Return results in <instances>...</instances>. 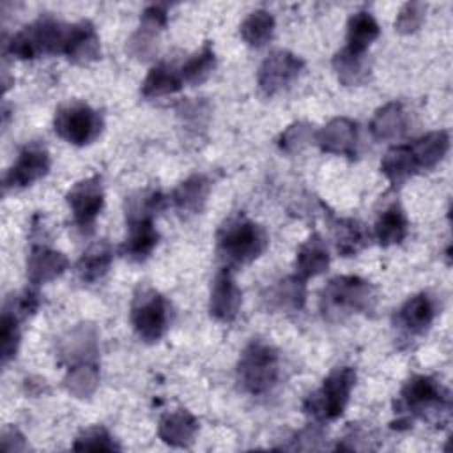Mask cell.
<instances>
[{
	"mask_svg": "<svg viewBox=\"0 0 453 453\" xmlns=\"http://www.w3.org/2000/svg\"><path fill=\"white\" fill-rule=\"evenodd\" d=\"M451 409L449 391L430 375H414L400 389L396 402L398 419L391 423L393 428H411L414 419L430 423H442L448 419Z\"/></svg>",
	"mask_w": 453,
	"mask_h": 453,
	"instance_id": "cell-1",
	"label": "cell"
},
{
	"mask_svg": "<svg viewBox=\"0 0 453 453\" xmlns=\"http://www.w3.org/2000/svg\"><path fill=\"white\" fill-rule=\"evenodd\" d=\"M267 244L265 228L244 214L226 218L216 234V251L226 269L251 264L265 251Z\"/></svg>",
	"mask_w": 453,
	"mask_h": 453,
	"instance_id": "cell-2",
	"label": "cell"
},
{
	"mask_svg": "<svg viewBox=\"0 0 453 453\" xmlns=\"http://www.w3.org/2000/svg\"><path fill=\"white\" fill-rule=\"evenodd\" d=\"M165 207V196L159 191H143L129 198L126 209L127 235L122 244V255L131 262H143L157 246L159 234L154 226V216Z\"/></svg>",
	"mask_w": 453,
	"mask_h": 453,
	"instance_id": "cell-3",
	"label": "cell"
},
{
	"mask_svg": "<svg viewBox=\"0 0 453 453\" xmlns=\"http://www.w3.org/2000/svg\"><path fill=\"white\" fill-rule=\"evenodd\" d=\"M377 304L375 287L359 276L340 274L331 278L320 292V311L331 322L350 315L368 313Z\"/></svg>",
	"mask_w": 453,
	"mask_h": 453,
	"instance_id": "cell-4",
	"label": "cell"
},
{
	"mask_svg": "<svg viewBox=\"0 0 453 453\" xmlns=\"http://www.w3.org/2000/svg\"><path fill=\"white\" fill-rule=\"evenodd\" d=\"M356 386V370L352 366L334 368L324 380L322 386L310 393L303 402V412L315 423H327L338 419Z\"/></svg>",
	"mask_w": 453,
	"mask_h": 453,
	"instance_id": "cell-5",
	"label": "cell"
},
{
	"mask_svg": "<svg viewBox=\"0 0 453 453\" xmlns=\"http://www.w3.org/2000/svg\"><path fill=\"white\" fill-rule=\"evenodd\" d=\"M280 379L278 350L264 342L251 340L237 361V382L250 395L269 393Z\"/></svg>",
	"mask_w": 453,
	"mask_h": 453,
	"instance_id": "cell-6",
	"label": "cell"
},
{
	"mask_svg": "<svg viewBox=\"0 0 453 453\" xmlns=\"http://www.w3.org/2000/svg\"><path fill=\"white\" fill-rule=\"evenodd\" d=\"M65 35L67 27L46 16L16 32L9 42H5V50L19 60H34L42 55H57L64 53Z\"/></svg>",
	"mask_w": 453,
	"mask_h": 453,
	"instance_id": "cell-7",
	"label": "cell"
},
{
	"mask_svg": "<svg viewBox=\"0 0 453 453\" xmlns=\"http://www.w3.org/2000/svg\"><path fill=\"white\" fill-rule=\"evenodd\" d=\"M131 324L142 342H159L170 324V306L165 296L149 285H140L131 301Z\"/></svg>",
	"mask_w": 453,
	"mask_h": 453,
	"instance_id": "cell-8",
	"label": "cell"
},
{
	"mask_svg": "<svg viewBox=\"0 0 453 453\" xmlns=\"http://www.w3.org/2000/svg\"><path fill=\"white\" fill-rule=\"evenodd\" d=\"M103 117L92 106L73 101L57 108L53 117L55 133L71 145H88L103 131Z\"/></svg>",
	"mask_w": 453,
	"mask_h": 453,
	"instance_id": "cell-9",
	"label": "cell"
},
{
	"mask_svg": "<svg viewBox=\"0 0 453 453\" xmlns=\"http://www.w3.org/2000/svg\"><path fill=\"white\" fill-rule=\"evenodd\" d=\"M304 71V60L288 51L274 50L271 51L258 67L257 81L260 90L271 97L287 90Z\"/></svg>",
	"mask_w": 453,
	"mask_h": 453,
	"instance_id": "cell-10",
	"label": "cell"
},
{
	"mask_svg": "<svg viewBox=\"0 0 453 453\" xmlns=\"http://www.w3.org/2000/svg\"><path fill=\"white\" fill-rule=\"evenodd\" d=\"M65 200L73 212L74 225L83 234H90L104 205V189L101 175H90L83 180H78L67 191Z\"/></svg>",
	"mask_w": 453,
	"mask_h": 453,
	"instance_id": "cell-11",
	"label": "cell"
},
{
	"mask_svg": "<svg viewBox=\"0 0 453 453\" xmlns=\"http://www.w3.org/2000/svg\"><path fill=\"white\" fill-rule=\"evenodd\" d=\"M51 166L50 152L44 143L30 142L27 143L16 161L11 165L4 177V189H23L46 177Z\"/></svg>",
	"mask_w": 453,
	"mask_h": 453,
	"instance_id": "cell-12",
	"label": "cell"
},
{
	"mask_svg": "<svg viewBox=\"0 0 453 453\" xmlns=\"http://www.w3.org/2000/svg\"><path fill=\"white\" fill-rule=\"evenodd\" d=\"M242 304V292L237 287L232 271L223 267L211 287V297H209V313L218 322H232Z\"/></svg>",
	"mask_w": 453,
	"mask_h": 453,
	"instance_id": "cell-13",
	"label": "cell"
},
{
	"mask_svg": "<svg viewBox=\"0 0 453 453\" xmlns=\"http://www.w3.org/2000/svg\"><path fill=\"white\" fill-rule=\"evenodd\" d=\"M357 124L352 119L336 117L317 131L315 142L327 154L354 157L357 154Z\"/></svg>",
	"mask_w": 453,
	"mask_h": 453,
	"instance_id": "cell-14",
	"label": "cell"
},
{
	"mask_svg": "<svg viewBox=\"0 0 453 453\" xmlns=\"http://www.w3.org/2000/svg\"><path fill=\"white\" fill-rule=\"evenodd\" d=\"M437 315V304L426 292H419L409 297L395 315L396 326L407 334H423L432 326Z\"/></svg>",
	"mask_w": 453,
	"mask_h": 453,
	"instance_id": "cell-15",
	"label": "cell"
},
{
	"mask_svg": "<svg viewBox=\"0 0 453 453\" xmlns=\"http://www.w3.org/2000/svg\"><path fill=\"white\" fill-rule=\"evenodd\" d=\"M166 9L163 5H149L140 18L138 30L131 35L127 50L136 58H149L157 48V34L166 25Z\"/></svg>",
	"mask_w": 453,
	"mask_h": 453,
	"instance_id": "cell-16",
	"label": "cell"
},
{
	"mask_svg": "<svg viewBox=\"0 0 453 453\" xmlns=\"http://www.w3.org/2000/svg\"><path fill=\"white\" fill-rule=\"evenodd\" d=\"M64 55L74 64H88L99 58L101 41L96 27L88 19H81L67 27Z\"/></svg>",
	"mask_w": 453,
	"mask_h": 453,
	"instance_id": "cell-17",
	"label": "cell"
},
{
	"mask_svg": "<svg viewBox=\"0 0 453 453\" xmlns=\"http://www.w3.org/2000/svg\"><path fill=\"white\" fill-rule=\"evenodd\" d=\"M69 265V260L64 253L51 250L44 244L32 246L27 255V278L32 285H44L58 278Z\"/></svg>",
	"mask_w": 453,
	"mask_h": 453,
	"instance_id": "cell-18",
	"label": "cell"
},
{
	"mask_svg": "<svg viewBox=\"0 0 453 453\" xmlns=\"http://www.w3.org/2000/svg\"><path fill=\"white\" fill-rule=\"evenodd\" d=\"M198 432V419L186 409H175L161 416L157 435L173 448H188Z\"/></svg>",
	"mask_w": 453,
	"mask_h": 453,
	"instance_id": "cell-19",
	"label": "cell"
},
{
	"mask_svg": "<svg viewBox=\"0 0 453 453\" xmlns=\"http://www.w3.org/2000/svg\"><path fill=\"white\" fill-rule=\"evenodd\" d=\"M211 191V180L203 173H193L172 193V202L180 216H193L203 211Z\"/></svg>",
	"mask_w": 453,
	"mask_h": 453,
	"instance_id": "cell-20",
	"label": "cell"
},
{
	"mask_svg": "<svg viewBox=\"0 0 453 453\" xmlns=\"http://www.w3.org/2000/svg\"><path fill=\"white\" fill-rule=\"evenodd\" d=\"M60 356L71 365L96 361L97 354V333L90 324H80L69 331L58 345Z\"/></svg>",
	"mask_w": 453,
	"mask_h": 453,
	"instance_id": "cell-21",
	"label": "cell"
},
{
	"mask_svg": "<svg viewBox=\"0 0 453 453\" xmlns=\"http://www.w3.org/2000/svg\"><path fill=\"white\" fill-rule=\"evenodd\" d=\"M331 232L336 251L342 257H354L370 242V232L366 225L354 218H333Z\"/></svg>",
	"mask_w": 453,
	"mask_h": 453,
	"instance_id": "cell-22",
	"label": "cell"
},
{
	"mask_svg": "<svg viewBox=\"0 0 453 453\" xmlns=\"http://www.w3.org/2000/svg\"><path fill=\"white\" fill-rule=\"evenodd\" d=\"M267 306L280 311H299L306 303V280L297 274L285 276L269 287Z\"/></svg>",
	"mask_w": 453,
	"mask_h": 453,
	"instance_id": "cell-23",
	"label": "cell"
},
{
	"mask_svg": "<svg viewBox=\"0 0 453 453\" xmlns=\"http://www.w3.org/2000/svg\"><path fill=\"white\" fill-rule=\"evenodd\" d=\"M407 126L409 117L403 110V104L398 101H391L373 113L370 120V133L375 140L388 142L400 138L407 131Z\"/></svg>",
	"mask_w": 453,
	"mask_h": 453,
	"instance_id": "cell-24",
	"label": "cell"
},
{
	"mask_svg": "<svg viewBox=\"0 0 453 453\" xmlns=\"http://www.w3.org/2000/svg\"><path fill=\"white\" fill-rule=\"evenodd\" d=\"M419 172L435 168L449 150V133L444 129L430 131L409 143Z\"/></svg>",
	"mask_w": 453,
	"mask_h": 453,
	"instance_id": "cell-25",
	"label": "cell"
},
{
	"mask_svg": "<svg viewBox=\"0 0 453 453\" xmlns=\"http://www.w3.org/2000/svg\"><path fill=\"white\" fill-rule=\"evenodd\" d=\"M329 267V251L319 234H311L296 253V274L303 280L315 278Z\"/></svg>",
	"mask_w": 453,
	"mask_h": 453,
	"instance_id": "cell-26",
	"label": "cell"
},
{
	"mask_svg": "<svg viewBox=\"0 0 453 453\" xmlns=\"http://www.w3.org/2000/svg\"><path fill=\"white\" fill-rule=\"evenodd\" d=\"M333 69L336 78L345 87H357L370 78V58L366 53L354 51L350 48H342L333 57Z\"/></svg>",
	"mask_w": 453,
	"mask_h": 453,
	"instance_id": "cell-27",
	"label": "cell"
},
{
	"mask_svg": "<svg viewBox=\"0 0 453 453\" xmlns=\"http://www.w3.org/2000/svg\"><path fill=\"white\" fill-rule=\"evenodd\" d=\"M182 85L184 81L180 76V69L172 64L159 62L147 73L145 80L142 81L140 92L145 99H157L179 92Z\"/></svg>",
	"mask_w": 453,
	"mask_h": 453,
	"instance_id": "cell-28",
	"label": "cell"
},
{
	"mask_svg": "<svg viewBox=\"0 0 453 453\" xmlns=\"http://www.w3.org/2000/svg\"><path fill=\"white\" fill-rule=\"evenodd\" d=\"M380 170L395 188L405 184L411 177L419 173L409 143L389 147L380 161Z\"/></svg>",
	"mask_w": 453,
	"mask_h": 453,
	"instance_id": "cell-29",
	"label": "cell"
},
{
	"mask_svg": "<svg viewBox=\"0 0 453 453\" xmlns=\"http://www.w3.org/2000/svg\"><path fill=\"white\" fill-rule=\"evenodd\" d=\"M113 260V250L108 241L92 244L76 262V276L81 283L99 281L110 269Z\"/></svg>",
	"mask_w": 453,
	"mask_h": 453,
	"instance_id": "cell-30",
	"label": "cell"
},
{
	"mask_svg": "<svg viewBox=\"0 0 453 453\" xmlns=\"http://www.w3.org/2000/svg\"><path fill=\"white\" fill-rule=\"evenodd\" d=\"M407 232H409V219L405 211L398 203L386 207L379 214L373 226L375 239L382 248L400 244L407 237Z\"/></svg>",
	"mask_w": 453,
	"mask_h": 453,
	"instance_id": "cell-31",
	"label": "cell"
},
{
	"mask_svg": "<svg viewBox=\"0 0 453 453\" xmlns=\"http://www.w3.org/2000/svg\"><path fill=\"white\" fill-rule=\"evenodd\" d=\"M380 28L372 12L357 11L347 23V48L366 53V48L379 37Z\"/></svg>",
	"mask_w": 453,
	"mask_h": 453,
	"instance_id": "cell-32",
	"label": "cell"
},
{
	"mask_svg": "<svg viewBox=\"0 0 453 453\" xmlns=\"http://www.w3.org/2000/svg\"><path fill=\"white\" fill-rule=\"evenodd\" d=\"M99 384V368L96 361H85L71 365L65 377L64 388L76 398H87L94 395Z\"/></svg>",
	"mask_w": 453,
	"mask_h": 453,
	"instance_id": "cell-33",
	"label": "cell"
},
{
	"mask_svg": "<svg viewBox=\"0 0 453 453\" xmlns=\"http://www.w3.org/2000/svg\"><path fill=\"white\" fill-rule=\"evenodd\" d=\"M241 37L251 48L265 46L274 34V18L269 11L257 9L250 12L241 23Z\"/></svg>",
	"mask_w": 453,
	"mask_h": 453,
	"instance_id": "cell-34",
	"label": "cell"
},
{
	"mask_svg": "<svg viewBox=\"0 0 453 453\" xmlns=\"http://www.w3.org/2000/svg\"><path fill=\"white\" fill-rule=\"evenodd\" d=\"M214 67H216V53L212 50V44L205 41V44L182 64L180 67L182 81L193 87L200 85L211 76Z\"/></svg>",
	"mask_w": 453,
	"mask_h": 453,
	"instance_id": "cell-35",
	"label": "cell"
},
{
	"mask_svg": "<svg viewBox=\"0 0 453 453\" xmlns=\"http://www.w3.org/2000/svg\"><path fill=\"white\" fill-rule=\"evenodd\" d=\"M19 319L11 313L9 310H2L0 317V356L2 365L5 366L9 361L16 357L18 347H19Z\"/></svg>",
	"mask_w": 453,
	"mask_h": 453,
	"instance_id": "cell-36",
	"label": "cell"
},
{
	"mask_svg": "<svg viewBox=\"0 0 453 453\" xmlns=\"http://www.w3.org/2000/svg\"><path fill=\"white\" fill-rule=\"evenodd\" d=\"M73 449L76 451H117L120 446L113 441L110 432L104 426H90L81 430L74 439Z\"/></svg>",
	"mask_w": 453,
	"mask_h": 453,
	"instance_id": "cell-37",
	"label": "cell"
},
{
	"mask_svg": "<svg viewBox=\"0 0 453 453\" xmlns=\"http://www.w3.org/2000/svg\"><path fill=\"white\" fill-rule=\"evenodd\" d=\"M315 136H317V133L311 124L294 122L280 134L278 145L283 152L296 154V152H301L306 145H310L315 140Z\"/></svg>",
	"mask_w": 453,
	"mask_h": 453,
	"instance_id": "cell-38",
	"label": "cell"
},
{
	"mask_svg": "<svg viewBox=\"0 0 453 453\" xmlns=\"http://www.w3.org/2000/svg\"><path fill=\"white\" fill-rule=\"evenodd\" d=\"M426 5L423 2H407L402 5V9L396 14L395 28L400 34H412L416 32L423 21H425Z\"/></svg>",
	"mask_w": 453,
	"mask_h": 453,
	"instance_id": "cell-39",
	"label": "cell"
},
{
	"mask_svg": "<svg viewBox=\"0 0 453 453\" xmlns=\"http://www.w3.org/2000/svg\"><path fill=\"white\" fill-rule=\"evenodd\" d=\"M39 308V294L32 288H25L4 303V310L14 313L19 320L32 317Z\"/></svg>",
	"mask_w": 453,
	"mask_h": 453,
	"instance_id": "cell-40",
	"label": "cell"
}]
</instances>
